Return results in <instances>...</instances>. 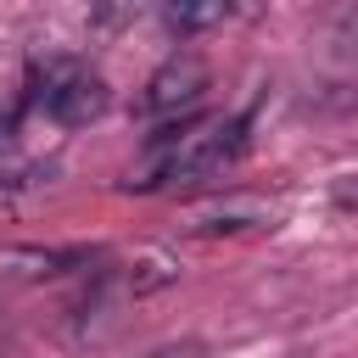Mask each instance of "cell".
<instances>
[{
    "mask_svg": "<svg viewBox=\"0 0 358 358\" xmlns=\"http://www.w3.org/2000/svg\"><path fill=\"white\" fill-rule=\"evenodd\" d=\"M246 151V117H201L179 112L168 129L151 134V168L129 179L134 190H173V185H201L235 168Z\"/></svg>",
    "mask_w": 358,
    "mask_h": 358,
    "instance_id": "cell-1",
    "label": "cell"
},
{
    "mask_svg": "<svg viewBox=\"0 0 358 358\" xmlns=\"http://www.w3.org/2000/svg\"><path fill=\"white\" fill-rule=\"evenodd\" d=\"M34 95H39V106H45L56 123H67V129L95 123V117L106 112V78L90 73V67H78V62H50V73L39 78Z\"/></svg>",
    "mask_w": 358,
    "mask_h": 358,
    "instance_id": "cell-2",
    "label": "cell"
},
{
    "mask_svg": "<svg viewBox=\"0 0 358 358\" xmlns=\"http://www.w3.org/2000/svg\"><path fill=\"white\" fill-rule=\"evenodd\" d=\"M201 90H207V62L201 56H173V62H162L151 78H145V95H140V112H196V101H201Z\"/></svg>",
    "mask_w": 358,
    "mask_h": 358,
    "instance_id": "cell-3",
    "label": "cell"
},
{
    "mask_svg": "<svg viewBox=\"0 0 358 358\" xmlns=\"http://www.w3.org/2000/svg\"><path fill=\"white\" fill-rule=\"evenodd\" d=\"M90 263H106V252H95V246H6L0 252V274H11V280H56V274H73Z\"/></svg>",
    "mask_w": 358,
    "mask_h": 358,
    "instance_id": "cell-4",
    "label": "cell"
},
{
    "mask_svg": "<svg viewBox=\"0 0 358 358\" xmlns=\"http://www.w3.org/2000/svg\"><path fill=\"white\" fill-rule=\"evenodd\" d=\"M224 11H229V0H168L162 6V22H168V34L190 39V34H207Z\"/></svg>",
    "mask_w": 358,
    "mask_h": 358,
    "instance_id": "cell-5",
    "label": "cell"
},
{
    "mask_svg": "<svg viewBox=\"0 0 358 358\" xmlns=\"http://www.w3.org/2000/svg\"><path fill=\"white\" fill-rule=\"evenodd\" d=\"M173 274H179V263H173L168 252H157V246H145V252H140V257L129 263V274H123V280H129V291H134V296H145V291H157V285H168Z\"/></svg>",
    "mask_w": 358,
    "mask_h": 358,
    "instance_id": "cell-6",
    "label": "cell"
},
{
    "mask_svg": "<svg viewBox=\"0 0 358 358\" xmlns=\"http://www.w3.org/2000/svg\"><path fill=\"white\" fill-rule=\"evenodd\" d=\"M50 179V168L45 162H0V201H11V196H22V190H34V185H45Z\"/></svg>",
    "mask_w": 358,
    "mask_h": 358,
    "instance_id": "cell-7",
    "label": "cell"
},
{
    "mask_svg": "<svg viewBox=\"0 0 358 358\" xmlns=\"http://www.w3.org/2000/svg\"><path fill=\"white\" fill-rule=\"evenodd\" d=\"M140 6H145V0H101L95 22H101V28H117V22H123V17H134Z\"/></svg>",
    "mask_w": 358,
    "mask_h": 358,
    "instance_id": "cell-8",
    "label": "cell"
},
{
    "mask_svg": "<svg viewBox=\"0 0 358 358\" xmlns=\"http://www.w3.org/2000/svg\"><path fill=\"white\" fill-rule=\"evenodd\" d=\"M140 358H207V347L201 341H162V347H151Z\"/></svg>",
    "mask_w": 358,
    "mask_h": 358,
    "instance_id": "cell-9",
    "label": "cell"
},
{
    "mask_svg": "<svg viewBox=\"0 0 358 358\" xmlns=\"http://www.w3.org/2000/svg\"><path fill=\"white\" fill-rule=\"evenodd\" d=\"M0 129H6V123H0Z\"/></svg>",
    "mask_w": 358,
    "mask_h": 358,
    "instance_id": "cell-10",
    "label": "cell"
}]
</instances>
